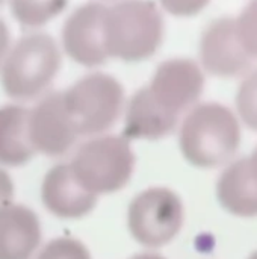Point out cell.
Here are the masks:
<instances>
[{"label":"cell","mask_w":257,"mask_h":259,"mask_svg":"<svg viewBox=\"0 0 257 259\" xmlns=\"http://www.w3.org/2000/svg\"><path fill=\"white\" fill-rule=\"evenodd\" d=\"M61 65V53L47 33H30L11 47L2 62V85L8 96L30 100L53 82Z\"/></svg>","instance_id":"4"},{"label":"cell","mask_w":257,"mask_h":259,"mask_svg":"<svg viewBox=\"0 0 257 259\" xmlns=\"http://www.w3.org/2000/svg\"><path fill=\"white\" fill-rule=\"evenodd\" d=\"M41 194L45 208L62 219L83 217L95 206L98 197L77 182L68 164L55 165L45 175Z\"/></svg>","instance_id":"11"},{"label":"cell","mask_w":257,"mask_h":259,"mask_svg":"<svg viewBox=\"0 0 257 259\" xmlns=\"http://www.w3.org/2000/svg\"><path fill=\"white\" fill-rule=\"evenodd\" d=\"M204 74L191 59L162 62L151 82L138 90L127 105L126 135L158 140L179 123L180 115L192 108L203 93Z\"/></svg>","instance_id":"1"},{"label":"cell","mask_w":257,"mask_h":259,"mask_svg":"<svg viewBox=\"0 0 257 259\" xmlns=\"http://www.w3.org/2000/svg\"><path fill=\"white\" fill-rule=\"evenodd\" d=\"M132 259H165L162 258V256H159V255H155V253H142V255H138V256H135V258Z\"/></svg>","instance_id":"23"},{"label":"cell","mask_w":257,"mask_h":259,"mask_svg":"<svg viewBox=\"0 0 257 259\" xmlns=\"http://www.w3.org/2000/svg\"><path fill=\"white\" fill-rule=\"evenodd\" d=\"M108 6L88 3L74 11L64 24L62 44L76 62L95 67L109 58L105 47L103 24Z\"/></svg>","instance_id":"10"},{"label":"cell","mask_w":257,"mask_h":259,"mask_svg":"<svg viewBox=\"0 0 257 259\" xmlns=\"http://www.w3.org/2000/svg\"><path fill=\"white\" fill-rule=\"evenodd\" d=\"M247 259H257V252H254V253H251V255H250V256H248V258Z\"/></svg>","instance_id":"24"},{"label":"cell","mask_w":257,"mask_h":259,"mask_svg":"<svg viewBox=\"0 0 257 259\" xmlns=\"http://www.w3.org/2000/svg\"><path fill=\"white\" fill-rule=\"evenodd\" d=\"M236 29L245 52L257 58V0L248 3L236 18Z\"/></svg>","instance_id":"17"},{"label":"cell","mask_w":257,"mask_h":259,"mask_svg":"<svg viewBox=\"0 0 257 259\" xmlns=\"http://www.w3.org/2000/svg\"><path fill=\"white\" fill-rule=\"evenodd\" d=\"M14 194V185L11 178L0 168V209L9 205V200Z\"/></svg>","instance_id":"20"},{"label":"cell","mask_w":257,"mask_h":259,"mask_svg":"<svg viewBox=\"0 0 257 259\" xmlns=\"http://www.w3.org/2000/svg\"><path fill=\"white\" fill-rule=\"evenodd\" d=\"M29 137L35 152L59 156L68 152L79 135L64 103V96L53 91L39 99L29 111Z\"/></svg>","instance_id":"8"},{"label":"cell","mask_w":257,"mask_h":259,"mask_svg":"<svg viewBox=\"0 0 257 259\" xmlns=\"http://www.w3.org/2000/svg\"><path fill=\"white\" fill-rule=\"evenodd\" d=\"M65 8V2L52 0V2H29V0H15L11 3L12 15L21 23L23 27H36L44 24L47 20L59 14Z\"/></svg>","instance_id":"15"},{"label":"cell","mask_w":257,"mask_h":259,"mask_svg":"<svg viewBox=\"0 0 257 259\" xmlns=\"http://www.w3.org/2000/svg\"><path fill=\"white\" fill-rule=\"evenodd\" d=\"M247 165H248V170H250L251 178L254 179V182L257 184V146L256 149L251 152V155L247 156Z\"/></svg>","instance_id":"22"},{"label":"cell","mask_w":257,"mask_h":259,"mask_svg":"<svg viewBox=\"0 0 257 259\" xmlns=\"http://www.w3.org/2000/svg\"><path fill=\"white\" fill-rule=\"evenodd\" d=\"M162 35V15L150 2H121L106 9L103 36L111 58L145 59L156 52Z\"/></svg>","instance_id":"3"},{"label":"cell","mask_w":257,"mask_h":259,"mask_svg":"<svg viewBox=\"0 0 257 259\" xmlns=\"http://www.w3.org/2000/svg\"><path fill=\"white\" fill-rule=\"evenodd\" d=\"M183 225V203L168 188H150L133 199L129 208V229L147 247L170 243Z\"/></svg>","instance_id":"7"},{"label":"cell","mask_w":257,"mask_h":259,"mask_svg":"<svg viewBox=\"0 0 257 259\" xmlns=\"http://www.w3.org/2000/svg\"><path fill=\"white\" fill-rule=\"evenodd\" d=\"M35 149L29 137V109L18 105L0 108V162L21 165L27 162Z\"/></svg>","instance_id":"14"},{"label":"cell","mask_w":257,"mask_h":259,"mask_svg":"<svg viewBox=\"0 0 257 259\" xmlns=\"http://www.w3.org/2000/svg\"><path fill=\"white\" fill-rule=\"evenodd\" d=\"M165 6L174 12V14H183V15H188V14H197L200 9H203L206 6V2H194V0H186V2H167Z\"/></svg>","instance_id":"19"},{"label":"cell","mask_w":257,"mask_h":259,"mask_svg":"<svg viewBox=\"0 0 257 259\" xmlns=\"http://www.w3.org/2000/svg\"><path fill=\"white\" fill-rule=\"evenodd\" d=\"M241 143V126L236 115L221 103H201L185 117L179 144L183 156L201 168L227 162Z\"/></svg>","instance_id":"2"},{"label":"cell","mask_w":257,"mask_h":259,"mask_svg":"<svg viewBox=\"0 0 257 259\" xmlns=\"http://www.w3.org/2000/svg\"><path fill=\"white\" fill-rule=\"evenodd\" d=\"M236 109L239 118L257 131V68L245 76L236 93Z\"/></svg>","instance_id":"16"},{"label":"cell","mask_w":257,"mask_h":259,"mask_svg":"<svg viewBox=\"0 0 257 259\" xmlns=\"http://www.w3.org/2000/svg\"><path fill=\"white\" fill-rule=\"evenodd\" d=\"M8 50H9V30L5 21L0 18V64L3 62Z\"/></svg>","instance_id":"21"},{"label":"cell","mask_w":257,"mask_h":259,"mask_svg":"<svg viewBox=\"0 0 257 259\" xmlns=\"http://www.w3.org/2000/svg\"><path fill=\"white\" fill-rule=\"evenodd\" d=\"M200 59L211 74L220 77H233L250 68L251 56L239 39L236 18L220 17L204 29L200 39Z\"/></svg>","instance_id":"9"},{"label":"cell","mask_w":257,"mask_h":259,"mask_svg":"<svg viewBox=\"0 0 257 259\" xmlns=\"http://www.w3.org/2000/svg\"><path fill=\"white\" fill-rule=\"evenodd\" d=\"M217 197L221 206L233 215L257 217V184L250 175L247 158L230 164L217 182Z\"/></svg>","instance_id":"13"},{"label":"cell","mask_w":257,"mask_h":259,"mask_svg":"<svg viewBox=\"0 0 257 259\" xmlns=\"http://www.w3.org/2000/svg\"><path fill=\"white\" fill-rule=\"evenodd\" d=\"M135 155L126 137L105 135L82 144L68 164L77 182L98 196L123 188L132 176Z\"/></svg>","instance_id":"6"},{"label":"cell","mask_w":257,"mask_h":259,"mask_svg":"<svg viewBox=\"0 0 257 259\" xmlns=\"http://www.w3.org/2000/svg\"><path fill=\"white\" fill-rule=\"evenodd\" d=\"M38 259H91L88 249L74 238H56L38 255Z\"/></svg>","instance_id":"18"},{"label":"cell","mask_w":257,"mask_h":259,"mask_svg":"<svg viewBox=\"0 0 257 259\" xmlns=\"http://www.w3.org/2000/svg\"><path fill=\"white\" fill-rule=\"evenodd\" d=\"M62 96L79 137H92L111 129L121 114L124 100L121 83L105 73L79 79Z\"/></svg>","instance_id":"5"},{"label":"cell","mask_w":257,"mask_h":259,"mask_svg":"<svg viewBox=\"0 0 257 259\" xmlns=\"http://www.w3.org/2000/svg\"><path fill=\"white\" fill-rule=\"evenodd\" d=\"M41 240L35 212L23 205L0 209V259H30Z\"/></svg>","instance_id":"12"}]
</instances>
